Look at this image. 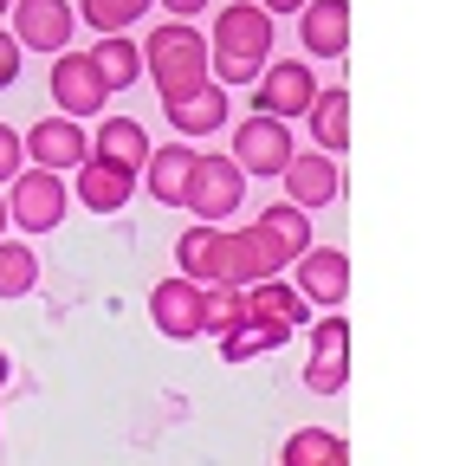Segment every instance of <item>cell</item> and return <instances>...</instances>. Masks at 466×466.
Here are the masks:
<instances>
[{"label":"cell","instance_id":"4dcf8cb0","mask_svg":"<svg viewBox=\"0 0 466 466\" xmlns=\"http://www.w3.org/2000/svg\"><path fill=\"white\" fill-rule=\"evenodd\" d=\"M20 162H26L20 130H14V124H0V182H14V175H20Z\"/></svg>","mask_w":466,"mask_h":466},{"label":"cell","instance_id":"9c48e42d","mask_svg":"<svg viewBox=\"0 0 466 466\" xmlns=\"http://www.w3.org/2000/svg\"><path fill=\"white\" fill-rule=\"evenodd\" d=\"M72 7L66 0H14V39H20V52H72Z\"/></svg>","mask_w":466,"mask_h":466},{"label":"cell","instance_id":"d6986e66","mask_svg":"<svg viewBox=\"0 0 466 466\" xmlns=\"http://www.w3.org/2000/svg\"><path fill=\"white\" fill-rule=\"evenodd\" d=\"M247 324H266V330H299L305 324V299L291 285H279V279H259V285H247Z\"/></svg>","mask_w":466,"mask_h":466},{"label":"cell","instance_id":"ba28073f","mask_svg":"<svg viewBox=\"0 0 466 466\" xmlns=\"http://www.w3.org/2000/svg\"><path fill=\"white\" fill-rule=\"evenodd\" d=\"M149 324L175 343H188V337H208V305H201V285H188L182 272L162 279L149 291Z\"/></svg>","mask_w":466,"mask_h":466},{"label":"cell","instance_id":"9a60e30c","mask_svg":"<svg viewBox=\"0 0 466 466\" xmlns=\"http://www.w3.org/2000/svg\"><path fill=\"white\" fill-rule=\"evenodd\" d=\"M259 279H279V272H272L266 247L253 240V227L220 233V247H214V279H208V285H233V291H247V285H259Z\"/></svg>","mask_w":466,"mask_h":466},{"label":"cell","instance_id":"7a4b0ae2","mask_svg":"<svg viewBox=\"0 0 466 466\" xmlns=\"http://www.w3.org/2000/svg\"><path fill=\"white\" fill-rule=\"evenodd\" d=\"M143 78H156L162 97H182V91L208 85V33L188 26V20L156 26L149 46H143Z\"/></svg>","mask_w":466,"mask_h":466},{"label":"cell","instance_id":"6da1fadb","mask_svg":"<svg viewBox=\"0 0 466 466\" xmlns=\"http://www.w3.org/2000/svg\"><path fill=\"white\" fill-rule=\"evenodd\" d=\"M266 66H272V20L253 7V0L220 7L214 33H208V78L227 91V85H253Z\"/></svg>","mask_w":466,"mask_h":466},{"label":"cell","instance_id":"cb8c5ba5","mask_svg":"<svg viewBox=\"0 0 466 466\" xmlns=\"http://www.w3.org/2000/svg\"><path fill=\"white\" fill-rule=\"evenodd\" d=\"M214 247H220V227H188L182 240H175V272H182L188 285H208L214 279Z\"/></svg>","mask_w":466,"mask_h":466},{"label":"cell","instance_id":"836d02e7","mask_svg":"<svg viewBox=\"0 0 466 466\" xmlns=\"http://www.w3.org/2000/svg\"><path fill=\"white\" fill-rule=\"evenodd\" d=\"M253 7L272 20V14H305V0H253Z\"/></svg>","mask_w":466,"mask_h":466},{"label":"cell","instance_id":"3957f363","mask_svg":"<svg viewBox=\"0 0 466 466\" xmlns=\"http://www.w3.org/2000/svg\"><path fill=\"white\" fill-rule=\"evenodd\" d=\"M247 201V175L233 168V156H195V168H188V188H182V208L201 220V227H220L233 208Z\"/></svg>","mask_w":466,"mask_h":466},{"label":"cell","instance_id":"603a6c76","mask_svg":"<svg viewBox=\"0 0 466 466\" xmlns=\"http://www.w3.org/2000/svg\"><path fill=\"white\" fill-rule=\"evenodd\" d=\"M130 175H116V168H104V162H78V201L91 208V214H116V208H130Z\"/></svg>","mask_w":466,"mask_h":466},{"label":"cell","instance_id":"277c9868","mask_svg":"<svg viewBox=\"0 0 466 466\" xmlns=\"http://www.w3.org/2000/svg\"><path fill=\"white\" fill-rule=\"evenodd\" d=\"M0 195H7V227H20V233H52L72 208V188L52 168H20Z\"/></svg>","mask_w":466,"mask_h":466},{"label":"cell","instance_id":"30bf717a","mask_svg":"<svg viewBox=\"0 0 466 466\" xmlns=\"http://www.w3.org/2000/svg\"><path fill=\"white\" fill-rule=\"evenodd\" d=\"M20 149L33 156V168H52V175H66V168L91 162V137L72 124V116H39V124H26Z\"/></svg>","mask_w":466,"mask_h":466},{"label":"cell","instance_id":"d6a6232c","mask_svg":"<svg viewBox=\"0 0 466 466\" xmlns=\"http://www.w3.org/2000/svg\"><path fill=\"white\" fill-rule=\"evenodd\" d=\"M162 7H168V20H195V14L214 7V0H162Z\"/></svg>","mask_w":466,"mask_h":466},{"label":"cell","instance_id":"e575fe53","mask_svg":"<svg viewBox=\"0 0 466 466\" xmlns=\"http://www.w3.org/2000/svg\"><path fill=\"white\" fill-rule=\"evenodd\" d=\"M0 389H7V350H0Z\"/></svg>","mask_w":466,"mask_h":466},{"label":"cell","instance_id":"ffe728a7","mask_svg":"<svg viewBox=\"0 0 466 466\" xmlns=\"http://www.w3.org/2000/svg\"><path fill=\"white\" fill-rule=\"evenodd\" d=\"M305 124L318 137V156H343V143H350V91L343 85H318Z\"/></svg>","mask_w":466,"mask_h":466},{"label":"cell","instance_id":"44dd1931","mask_svg":"<svg viewBox=\"0 0 466 466\" xmlns=\"http://www.w3.org/2000/svg\"><path fill=\"white\" fill-rule=\"evenodd\" d=\"M85 58H91V72L104 78V91H130V85L143 78V46H137V39H124V33L97 39Z\"/></svg>","mask_w":466,"mask_h":466},{"label":"cell","instance_id":"d4e9b609","mask_svg":"<svg viewBox=\"0 0 466 466\" xmlns=\"http://www.w3.org/2000/svg\"><path fill=\"white\" fill-rule=\"evenodd\" d=\"M39 285V253L26 240H0V299H26Z\"/></svg>","mask_w":466,"mask_h":466},{"label":"cell","instance_id":"ac0fdd59","mask_svg":"<svg viewBox=\"0 0 466 466\" xmlns=\"http://www.w3.org/2000/svg\"><path fill=\"white\" fill-rule=\"evenodd\" d=\"M195 156H201V149H195V143H182V137H175V143H156L137 182H149V195H156L162 208H182V188H188Z\"/></svg>","mask_w":466,"mask_h":466},{"label":"cell","instance_id":"e0dca14e","mask_svg":"<svg viewBox=\"0 0 466 466\" xmlns=\"http://www.w3.org/2000/svg\"><path fill=\"white\" fill-rule=\"evenodd\" d=\"M299 39L311 58H343L350 52V0H305Z\"/></svg>","mask_w":466,"mask_h":466},{"label":"cell","instance_id":"7402d4cb","mask_svg":"<svg viewBox=\"0 0 466 466\" xmlns=\"http://www.w3.org/2000/svg\"><path fill=\"white\" fill-rule=\"evenodd\" d=\"M279 466H350V441L337 428H299L285 441Z\"/></svg>","mask_w":466,"mask_h":466},{"label":"cell","instance_id":"5bb4252c","mask_svg":"<svg viewBox=\"0 0 466 466\" xmlns=\"http://www.w3.org/2000/svg\"><path fill=\"white\" fill-rule=\"evenodd\" d=\"M337 195H343L337 156H318V149H311V156H291V162H285V201H291V208L311 214V208H330Z\"/></svg>","mask_w":466,"mask_h":466},{"label":"cell","instance_id":"4316f807","mask_svg":"<svg viewBox=\"0 0 466 466\" xmlns=\"http://www.w3.org/2000/svg\"><path fill=\"white\" fill-rule=\"evenodd\" d=\"M78 7H85V26H97V33L110 39V33L137 26V20L156 7V0H78Z\"/></svg>","mask_w":466,"mask_h":466},{"label":"cell","instance_id":"2e32d148","mask_svg":"<svg viewBox=\"0 0 466 466\" xmlns=\"http://www.w3.org/2000/svg\"><path fill=\"white\" fill-rule=\"evenodd\" d=\"M162 116H168V130H182V143L208 137V130H227V91L208 78V85H195L182 97H162Z\"/></svg>","mask_w":466,"mask_h":466},{"label":"cell","instance_id":"8992f818","mask_svg":"<svg viewBox=\"0 0 466 466\" xmlns=\"http://www.w3.org/2000/svg\"><path fill=\"white\" fill-rule=\"evenodd\" d=\"M299 156L291 149V130L279 116H247V124H233V168L240 175H285V162Z\"/></svg>","mask_w":466,"mask_h":466},{"label":"cell","instance_id":"f1b7e54d","mask_svg":"<svg viewBox=\"0 0 466 466\" xmlns=\"http://www.w3.org/2000/svg\"><path fill=\"white\" fill-rule=\"evenodd\" d=\"M343 382H350V357H337V363H330V357H311V363H305V389H311V395H337Z\"/></svg>","mask_w":466,"mask_h":466},{"label":"cell","instance_id":"8fae6325","mask_svg":"<svg viewBox=\"0 0 466 466\" xmlns=\"http://www.w3.org/2000/svg\"><path fill=\"white\" fill-rule=\"evenodd\" d=\"M104 78L91 72V58L85 52H58L52 58V104H58V116H72V124H85V116H97L104 110Z\"/></svg>","mask_w":466,"mask_h":466},{"label":"cell","instance_id":"8d00e7d4","mask_svg":"<svg viewBox=\"0 0 466 466\" xmlns=\"http://www.w3.org/2000/svg\"><path fill=\"white\" fill-rule=\"evenodd\" d=\"M7 7H14V0H0V20H7Z\"/></svg>","mask_w":466,"mask_h":466},{"label":"cell","instance_id":"7c38bea8","mask_svg":"<svg viewBox=\"0 0 466 466\" xmlns=\"http://www.w3.org/2000/svg\"><path fill=\"white\" fill-rule=\"evenodd\" d=\"M299 279H291V291H299L305 305H343V291H350V253L343 247H311L299 266H291Z\"/></svg>","mask_w":466,"mask_h":466},{"label":"cell","instance_id":"52a82bcc","mask_svg":"<svg viewBox=\"0 0 466 466\" xmlns=\"http://www.w3.org/2000/svg\"><path fill=\"white\" fill-rule=\"evenodd\" d=\"M253 240L266 247L272 272L299 266V259L318 247V240H311V214H305V208H291V201H272V208H259V220H253Z\"/></svg>","mask_w":466,"mask_h":466},{"label":"cell","instance_id":"5b68a950","mask_svg":"<svg viewBox=\"0 0 466 466\" xmlns=\"http://www.w3.org/2000/svg\"><path fill=\"white\" fill-rule=\"evenodd\" d=\"M311 97H318V78H311L305 58H279V66H266V72L253 78V104H259V116H279V124L305 116Z\"/></svg>","mask_w":466,"mask_h":466},{"label":"cell","instance_id":"f546056e","mask_svg":"<svg viewBox=\"0 0 466 466\" xmlns=\"http://www.w3.org/2000/svg\"><path fill=\"white\" fill-rule=\"evenodd\" d=\"M311 357H330V363L350 357V324H343V311H330V318L311 330Z\"/></svg>","mask_w":466,"mask_h":466},{"label":"cell","instance_id":"1f68e13d","mask_svg":"<svg viewBox=\"0 0 466 466\" xmlns=\"http://www.w3.org/2000/svg\"><path fill=\"white\" fill-rule=\"evenodd\" d=\"M20 78V39L7 33V26H0V91H7Z\"/></svg>","mask_w":466,"mask_h":466},{"label":"cell","instance_id":"d590c367","mask_svg":"<svg viewBox=\"0 0 466 466\" xmlns=\"http://www.w3.org/2000/svg\"><path fill=\"white\" fill-rule=\"evenodd\" d=\"M0 233H7V195H0Z\"/></svg>","mask_w":466,"mask_h":466},{"label":"cell","instance_id":"83f0119b","mask_svg":"<svg viewBox=\"0 0 466 466\" xmlns=\"http://www.w3.org/2000/svg\"><path fill=\"white\" fill-rule=\"evenodd\" d=\"M285 330H266V324H240L233 337H220V357L227 363H247V357H266V350H279Z\"/></svg>","mask_w":466,"mask_h":466},{"label":"cell","instance_id":"484cf974","mask_svg":"<svg viewBox=\"0 0 466 466\" xmlns=\"http://www.w3.org/2000/svg\"><path fill=\"white\" fill-rule=\"evenodd\" d=\"M201 305H208V330L214 337H233L247 324V291H233V285H201Z\"/></svg>","mask_w":466,"mask_h":466},{"label":"cell","instance_id":"4fadbf2b","mask_svg":"<svg viewBox=\"0 0 466 466\" xmlns=\"http://www.w3.org/2000/svg\"><path fill=\"white\" fill-rule=\"evenodd\" d=\"M149 130L137 124V116H104L97 124V137H91V162H104V168H116V175H143V162H149Z\"/></svg>","mask_w":466,"mask_h":466}]
</instances>
